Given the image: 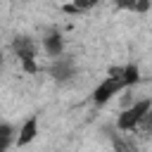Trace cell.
I'll return each mask as SVG.
<instances>
[{"label": "cell", "mask_w": 152, "mask_h": 152, "mask_svg": "<svg viewBox=\"0 0 152 152\" xmlns=\"http://www.w3.org/2000/svg\"><path fill=\"white\" fill-rule=\"evenodd\" d=\"M150 7H152V0H138V2H135V10H133V12H138V14H145V12L150 10Z\"/></svg>", "instance_id": "obj_10"}, {"label": "cell", "mask_w": 152, "mask_h": 152, "mask_svg": "<svg viewBox=\"0 0 152 152\" xmlns=\"http://www.w3.org/2000/svg\"><path fill=\"white\" fill-rule=\"evenodd\" d=\"M140 128H142L145 133H152V107L147 109V114H145V119L140 121Z\"/></svg>", "instance_id": "obj_9"}, {"label": "cell", "mask_w": 152, "mask_h": 152, "mask_svg": "<svg viewBox=\"0 0 152 152\" xmlns=\"http://www.w3.org/2000/svg\"><path fill=\"white\" fill-rule=\"evenodd\" d=\"M140 81V69L138 64H124V66H112L107 71V76L95 86L93 90V102L95 104H107L114 95H119L121 90H128L131 86H135Z\"/></svg>", "instance_id": "obj_1"}, {"label": "cell", "mask_w": 152, "mask_h": 152, "mask_svg": "<svg viewBox=\"0 0 152 152\" xmlns=\"http://www.w3.org/2000/svg\"><path fill=\"white\" fill-rule=\"evenodd\" d=\"M50 74H52L55 81L64 83V81H69V78L76 76V64H74L71 57L59 55V57H55V62H52V66H50Z\"/></svg>", "instance_id": "obj_4"}, {"label": "cell", "mask_w": 152, "mask_h": 152, "mask_svg": "<svg viewBox=\"0 0 152 152\" xmlns=\"http://www.w3.org/2000/svg\"><path fill=\"white\" fill-rule=\"evenodd\" d=\"M150 107H152V97H142V100H135V102L126 104L124 112L116 116V128L124 131V133H131V131L140 128V121L145 119Z\"/></svg>", "instance_id": "obj_2"}, {"label": "cell", "mask_w": 152, "mask_h": 152, "mask_svg": "<svg viewBox=\"0 0 152 152\" xmlns=\"http://www.w3.org/2000/svg\"><path fill=\"white\" fill-rule=\"evenodd\" d=\"M38 135V116H31V119H26L24 124H21V128H19V135H17V145H28L33 138Z\"/></svg>", "instance_id": "obj_6"}, {"label": "cell", "mask_w": 152, "mask_h": 152, "mask_svg": "<svg viewBox=\"0 0 152 152\" xmlns=\"http://www.w3.org/2000/svg\"><path fill=\"white\" fill-rule=\"evenodd\" d=\"M97 2H100V0H71V2L64 7V12H69V14H74V12H76V14H78V12H88V10L95 7Z\"/></svg>", "instance_id": "obj_7"}, {"label": "cell", "mask_w": 152, "mask_h": 152, "mask_svg": "<svg viewBox=\"0 0 152 152\" xmlns=\"http://www.w3.org/2000/svg\"><path fill=\"white\" fill-rule=\"evenodd\" d=\"M12 52L17 55V59L21 62L26 74H36L38 64H36V43L31 36H14L12 38Z\"/></svg>", "instance_id": "obj_3"}, {"label": "cell", "mask_w": 152, "mask_h": 152, "mask_svg": "<svg viewBox=\"0 0 152 152\" xmlns=\"http://www.w3.org/2000/svg\"><path fill=\"white\" fill-rule=\"evenodd\" d=\"M10 145H12V138H5V135H0V152H2V150H7Z\"/></svg>", "instance_id": "obj_11"}, {"label": "cell", "mask_w": 152, "mask_h": 152, "mask_svg": "<svg viewBox=\"0 0 152 152\" xmlns=\"http://www.w3.org/2000/svg\"><path fill=\"white\" fill-rule=\"evenodd\" d=\"M43 50L52 59L59 57V55H64V38H62V33L59 31H48L45 38H43Z\"/></svg>", "instance_id": "obj_5"}, {"label": "cell", "mask_w": 152, "mask_h": 152, "mask_svg": "<svg viewBox=\"0 0 152 152\" xmlns=\"http://www.w3.org/2000/svg\"><path fill=\"white\" fill-rule=\"evenodd\" d=\"M135 2H138V0H114V7H116V10H131V12H133V10H135Z\"/></svg>", "instance_id": "obj_8"}]
</instances>
